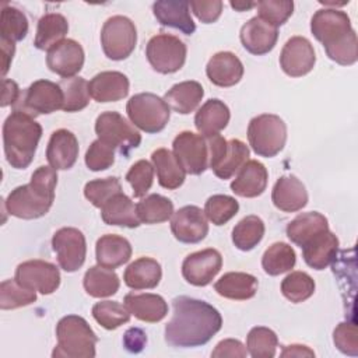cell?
Instances as JSON below:
<instances>
[{"mask_svg": "<svg viewBox=\"0 0 358 358\" xmlns=\"http://www.w3.org/2000/svg\"><path fill=\"white\" fill-rule=\"evenodd\" d=\"M296 255L292 246L285 242H275L266 249L262 257V267L268 275H280L294 268Z\"/></svg>", "mask_w": 358, "mask_h": 358, "instance_id": "obj_39", "label": "cell"}, {"mask_svg": "<svg viewBox=\"0 0 358 358\" xmlns=\"http://www.w3.org/2000/svg\"><path fill=\"white\" fill-rule=\"evenodd\" d=\"M310 31L330 60L341 66L357 62L358 41L347 13L337 8L317 10L310 20Z\"/></svg>", "mask_w": 358, "mask_h": 358, "instance_id": "obj_2", "label": "cell"}, {"mask_svg": "<svg viewBox=\"0 0 358 358\" xmlns=\"http://www.w3.org/2000/svg\"><path fill=\"white\" fill-rule=\"evenodd\" d=\"M130 315L126 305L116 301H101L92 306L94 319L106 330H115L127 323Z\"/></svg>", "mask_w": 358, "mask_h": 358, "instance_id": "obj_44", "label": "cell"}, {"mask_svg": "<svg viewBox=\"0 0 358 358\" xmlns=\"http://www.w3.org/2000/svg\"><path fill=\"white\" fill-rule=\"evenodd\" d=\"M326 229H329L327 218L317 211H309L296 215L287 225V236L292 243L302 248L313 236Z\"/></svg>", "mask_w": 358, "mask_h": 358, "instance_id": "obj_34", "label": "cell"}, {"mask_svg": "<svg viewBox=\"0 0 358 358\" xmlns=\"http://www.w3.org/2000/svg\"><path fill=\"white\" fill-rule=\"evenodd\" d=\"M281 292L288 301L299 303L313 295L315 281L308 273L292 271L282 280Z\"/></svg>", "mask_w": 358, "mask_h": 358, "instance_id": "obj_46", "label": "cell"}, {"mask_svg": "<svg viewBox=\"0 0 358 358\" xmlns=\"http://www.w3.org/2000/svg\"><path fill=\"white\" fill-rule=\"evenodd\" d=\"M278 347L277 334L263 326L250 329L246 337V350L253 358H273Z\"/></svg>", "mask_w": 358, "mask_h": 358, "instance_id": "obj_43", "label": "cell"}, {"mask_svg": "<svg viewBox=\"0 0 358 358\" xmlns=\"http://www.w3.org/2000/svg\"><path fill=\"white\" fill-rule=\"evenodd\" d=\"M22 287L38 291L43 295L53 294L60 285V271L59 268L45 260H27L17 266L15 277Z\"/></svg>", "mask_w": 358, "mask_h": 358, "instance_id": "obj_15", "label": "cell"}, {"mask_svg": "<svg viewBox=\"0 0 358 358\" xmlns=\"http://www.w3.org/2000/svg\"><path fill=\"white\" fill-rule=\"evenodd\" d=\"M0 34L1 39H6L8 42L15 43L18 41H22L28 34L27 15L13 6H4L1 10Z\"/></svg>", "mask_w": 358, "mask_h": 358, "instance_id": "obj_45", "label": "cell"}, {"mask_svg": "<svg viewBox=\"0 0 358 358\" xmlns=\"http://www.w3.org/2000/svg\"><path fill=\"white\" fill-rule=\"evenodd\" d=\"M186 45L171 34L152 36L145 48L148 63L161 74H172L180 70L186 62Z\"/></svg>", "mask_w": 358, "mask_h": 358, "instance_id": "obj_12", "label": "cell"}, {"mask_svg": "<svg viewBox=\"0 0 358 358\" xmlns=\"http://www.w3.org/2000/svg\"><path fill=\"white\" fill-rule=\"evenodd\" d=\"M162 277L161 264L151 257H138L127 266L123 274L124 284L131 289L155 288Z\"/></svg>", "mask_w": 358, "mask_h": 358, "instance_id": "obj_31", "label": "cell"}, {"mask_svg": "<svg viewBox=\"0 0 358 358\" xmlns=\"http://www.w3.org/2000/svg\"><path fill=\"white\" fill-rule=\"evenodd\" d=\"M229 108L217 98L206 101L196 112L194 126L203 136L220 134L229 123Z\"/></svg>", "mask_w": 358, "mask_h": 358, "instance_id": "obj_29", "label": "cell"}, {"mask_svg": "<svg viewBox=\"0 0 358 358\" xmlns=\"http://www.w3.org/2000/svg\"><path fill=\"white\" fill-rule=\"evenodd\" d=\"M204 90L197 81H182L171 87L164 95V101L171 109L180 115L193 112L201 102Z\"/></svg>", "mask_w": 358, "mask_h": 358, "instance_id": "obj_35", "label": "cell"}, {"mask_svg": "<svg viewBox=\"0 0 358 358\" xmlns=\"http://www.w3.org/2000/svg\"><path fill=\"white\" fill-rule=\"evenodd\" d=\"M222 267V256L217 249L208 248L186 256L182 263L183 278L196 287L208 285Z\"/></svg>", "mask_w": 358, "mask_h": 358, "instance_id": "obj_16", "label": "cell"}, {"mask_svg": "<svg viewBox=\"0 0 358 358\" xmlns=\"http://www.w3.org/2000/svg\"><path fill=\"white\" fill-rule=\"evenodd\" d=\"M257 278L249 273L231 271L224 274L215 284L214 289L218 295L234 299V301H246L256 295L257 291Z\"/></svg>", "mask_w": 358, "mask_h": 358, "instance_id": "obj_32", "label": "cell"}, {"mask_svg": "<svg viewBox=\"0 0 358 358\" xmlns=\"http://www.w3.org/2000/svg\"><path fill=\"white\" fill-rule=\"evenodd\" d=\"M172 319L165 326V341L172 347L204 345L221 330L220 312L204 301L180 295L172 299Z\"/></svg>", "mask_w": 358, "mask_h": 358, "instance_id": "obj_1", "label": "cell"}, {"mask_svg": "<svg viewBox=\"0 0 358 358\" xmlns=\"http://www.w3.org/2000/svg\"><path fill=\"white\" fill-rule=\"evenodd\" d=\"M333 341L336 347L347 355H358V331L354 322L340 323L333 331Z\"/></svg>", "mask_w": 358, "mask_h": 358, "instance_id": "obj_53", "label": "cell"}, {"mask_svg": "<svg viewBox=\"0 0 358 358\" xmlns=\"http://www.w3.org/2000/svg\"><path fill=\"white\" fill-rule=\"evenodd\" d=\"M207 137L210 145V169H213L217 178L222 180L232 178L249 161V148L243 141L238 138L227 141L221 134Z\"/></svg>", "mask_w": 358, "mask_h": 358, "instance_id": "obj_9", "label": "cell"}, {"mask_svg": "<svg viewBox=\"0 0 358 358\" xmlns=\"http://www.w3.org/2000/svg\"><path fill=\"white\" fill-rule=\"evenodd\" d=\"M57 84L63 91L64 112H78L87 108V105L90 103L91 95L88 91V83L83 77L63 78Z\"/></svg>", "mask_w": 358, "mask_h": 358, "instance_id": "obj_42", "label": "cell"}, {"mask_svg": "<svg viewBox=\"0 0 358 358\" xmlns=\"http://www.w3.org/2000/svg\"><path fill=\"white\" fill-rule=\"evenodd\" d=\"M189 6L194 15L204 24L215 22L222 11V1L221 0H211V1H201V0H192Z\"/></svg>", "mask_w": 358, "mask_h": 358, "instance_id": "obj_54", "label": "cell"}, {"mask_svg": "<svg viewBox=\"0 0 358 358\" xmlns=\"http://www.w3.org/2000/svg\"><path fill=\"white\" fill-rule=\"evenodd\" d=\"M246 355H248L246 347L239 340H235V338H225L220 341L211 352V357L214 358H225V357L243 358Z\"/></svg>", "mask_w": 358, "mask_h": 358, "instance_id": "obj_55", "label": "cell"}, {"mask_svg": "<svg viewBox=\"0 0 358 358\" xmlns=\"http://www.w3.org/2000/svg\"><path fill=\"white\" fill-rule=\"evenodd\" d=\"M57 345L53 357L94 358L98 337L88 322L78 315H67L56 324Z\"/></svg>", "mask_w": 358, "mask_h": 358, "instance_id": "obj_5", "label": "cell"}, {"mask_svg": "<svg viewBox=\"0 0 358 358\" xmlns=\"http://www.w3.org/2000/svg\"><path fill=\"white\" fill-rule=\"evenodd\" d=\"M137 43L134 22L124 15H113L103 22L101 29V45L105 56L110 60L127 59Z\"/></svg>", "mask_w": 358, "mask_h": 358, "instance_id": "obj_11", "label": "cell"}, {"mask_svg": "<svg viewBox=\"0 0 358 358\" xmlns=\"http://www.w3.org/2000/svg\"><path fill=\"white\" fill-rule=\"evenodd\" d=\"M63 102L64 96L59 84L49 80H38L21 91L17 102L13 105V110L35 117L63 109Z\"/></svg>", "mask_w": 358, "mask_h": 358, "instance_id": "obj_8", "label": "cell"}, {"mask_svg": "<svg viewBox=\"0 0 358 358\" xmlns=\"http://www.w3.org/2000/svg\"><path fill=\"white\" fill-rule=\"evenodd\" d=\"M232 8H235L236 11H248L253 7H256V1H231L229 3Z\"/></svg>", "mask_w": 358, "mask_h": 358, "instance_id": "obj_60", "label": "cell"}, {"mask_svg": "<svg viewBox=\"0 0 358 358\" xmlns=\"http://www.w3.org/2000/svg\"><path fill=\"white\" fill-rule=\"evenodd\" d=\"M278 39V28L263 21L260 17H253L241 28V42L243 48L256 56L271 52Z\"/></svg>", "mask_w": 358, "mask_h": 358, "instance_id": "obj_20", "label": "cell"}, {"mask_svg": "<svg viewBox=\"0 0 358 358\" xmlns=\"http://www.w3.org/2000/svg\"><path fill=\"white\" fill-rule=\"evenodd\" d=\"M124 305L134 317L141 322L155 323L162 320L168 313V305L161 295L157 294H134L124 295Z\"/></svg>", "mask_w": 358, "mask_h": 358, "instance_id": "obj_30", "label": "cell"}, {"mask_svg": "<svg viewBox=\"0 0 358 358\" xmlns=\"http://www.w3.org/2000/svg\"><path fill=\"white\" fill-rule=\"evenodd\" d=\"M126 180L130 183L134 197L145 196L154 182V165L145 159L137 161L126 173Z\"/></svg>", "mask_w": 358, "mask_h": 358, "instance_id": "obj_51", "label": "cell"}, {"mask_svg": "<svg viewBox=\"0 0 358 358\" xmlns=\"http://www.w3.org/2000/svg\"><path fill=\"white\" fill-rule=\"evenodd\" d=\"M239 203L227 194H214L204 204V214L214 225H224L236 215Z\"/></svg>", "mask_w": 358, "mask_h": 358, "instance_id": "obj_48", "label": "cell"}, {"mask_svg": "<svg viewBox=\"0 0 358 358\" xmlns=\"http://www.w3.org/2000/svg\"><path fill=\"white\" fill-rule=\"evenodd\" d=\"M147 344V334L140 327H130L123 336V345L129 352H140Z\"/></svg>", "mask_w": 358, "mask_h": 358, "instance_id": "obj_56", "label": "cell"}, {"mask_svg": "<svg viewBox=\"0 0 358 358\" xmlns=\"http://www.w3.org/2000/svg\"><path fill=\"white\" fill-rule=\"evenodd\" d=\"M129 78L120 71H102L88 83L90 95L96 102H116L127 96Z\"/></svg>", "mask_w": 358, "mask_h": 358, "instance_id": "obj_25", "label": "cell"}, {"mask_svg": "<svg viewBox=\"0 0 358 358\" xmlns=\"http://www.w3.org/2000/svg\"><path fill=\"white\" fill-rule=\"evenodd\" d=\"M57 173L52 166H39L29 183L15 187L7 196L4 206L8 214L22 218H41L50 210L55 200Z\"/></svg>", "mask_w": 358, "mask_h": 358, "instance_id": "obj_3", "label": "cell"}, {"mask_svg": "<svg viewBox=\"0 0 358 358\" xmlns=\"http://www.w3.org/2000/svg\"><path fill=\"white\" fill-rule=\"evenodd\" d=\"M126 112L130 122L145 133L164 130L171 116V108L164 98L151 92L133 95L127 101Z\"/></svg>", "mask_w": 358, "mask_h": 358, "instance_id": "obj_7", "label": "cell"}, {"mask_svg": "<svg viewBox=\"0 0 358 358\" xmlns=\"http://www.w3.org/2000/svg\"><path fill=\"white\" fill-rule=\"evenodd\" d=\"M83 285L85 292L94 298H105L117 292L120 287V281L117 274L102 266L90 267L83 280Z\"/></svg>", "mask_w": 358, "mask_h": 358, "instance_id": "obj_38", "label": "cell"}, {"mask_svg": "<svg viewBox=\"0 0 358 358\" xmlns=\"http://www.w3.org/2000/svg\"><path fill=\"white\" fill-rule=\"evenodd\" d=\"M95 256L99 266L115 270L130 260L131 245L123 236L106 234L96 241Z\"/></svg>", "mask_w": 358, "mask_h": 358, "instance_id": "obj_28", "label": "cell"}, {"mask_svg": "<svg viewBox=\"0 0 358 358\" xmlns=\"http://www.w3.org/2000/svg\"><path fill=\"white\" fill-rule=\"evenodd\" d=\"M21 91L18 88V84L13 80L3 78V94H1V106H8L14 105L20 96Z\"/></svg>", "mask_w": 358, "mask_h": 358, "instance_id": "obj_57", "label": "cell"}, {"mask_svg": "<svg viewBox=\"0 0 358 358\" xmlns=\"http://www.w3.org/2000/svg\"><path fill=\"white\" fill-rule=\"evenodd\" d=\"M0 43H1V64H3L1 76L4 77L10 69V63L13 60V56L15 52V45H14V42H8L6 39H0Z\"/></svg>", "mask_w": 358, "mask_h": 358, "instance_id": "obj_58", "label": "cell"}, {"mask_svg": "<svg viewBox=\"0 0 358 358\" xmlns=\"http://www.w3.org/2000/svg\"><path fill=\"white\" fill-rule=\"evenodd\" d=\"M52 246L57 256L59 266L67 271H77L85 262L87 242L84 234L73 227H64L55 232Z\"/></svg>", "mask_w": 358, "mask_h": 358, "instance_id": "obj_14", "label": "cell"}, {"mask_svg": "<svg viewBox=\"0 0 358 358\" xmlns=\"http://www.w3.org/2000/svg\"><path fill=\"white\" fill-rule=\"evenodd\" d=\"M282 358H287V357H296V358H301V357H315V352L313 350H310L309 347L306 345H302V344H291V345H285L280 354Z\"/></svg>", "mask_w": 358, "mask_h": 358, "instance_id": "obj_59", "label": "cell"}, {"mask_svg": "<svg viewBox=\"0 0 358 358\" xmlns=\"http://www.w3.org/2000/svg\"><path fill=\"white\" fill-rule=\"evenodd\" d=\"M77 157V137L66 129H59L53 131L46 148V159L49 165L56 171H66L76 164Z\"/></svg>", "mask_w": 358, "mask_h": 358, "instance_id": "obj_21", "label": "cell"}, {"mask_svg": "<svg viewBox=\"0 0 358 358\" xmlns=\"http://www.w3.org/2000/svg\"><path fill=\"white\" fill-rule=\"evenodd\" d=\"M301 249L302 257L309 267L323 270L336 262L338 253V239L331 231L326 229L313 236Z\"/></svg>", "mask_w": 358, "mask_h": 358, "instance_id": "obj_23", "label": "cell"}, {"mask_svg": "<svg viewBox=\"0 0 358 358\" xmlns=\"http://www.w3.org/2000/svg\"><path fill=\"white\" fill-rule=\"evenodd\" d=\"M42 126L29 115L13 110L3 124V144L7 162L15 169H25L34 159Z\"/></svg>", "mask_w": 358, "mask_h": 358, "instance_id": "obj_4", "label": "cell"}, {"mask_svg": "<svg viewBox=\"0 0 358 358\" xmlns=\"http://www.w3.org/2000/svg\"><path fill=\"white\" fill-rule=\"evenodd\" d=\"M136 211L140 222L159 224L168 221L173 211V203L161 194H150L136 204Z\"/></svg>", "mask_w": 358, "mask_h": 358, "instance_id": "obj_40", "label": "cell"}, {"mask_svg": "<svg viewBox=\"0 0 358 358\" xmlns=\"http://www.w3.org/2000/svg\"><path fill=\"white\" fill-rule=\"evenodd\" d=\"M95 133L99 140L129 157L130 151L141 143V134L119 112L101 113L95 120Z\"/></svg>", "mask_w": 358, "mask_h": 358, "instance_id": "obj_10", "label": "cell"}, {"mask_svg": "<svg viewBox=\"0 0 358 358\" xmlns=\"http://www.w3.org/2000/svg\"><path fill=\"white\" fill-rule=\"evenodd\" d=\"M273 204L284 213H295L308 204L305 185L294 175H284L273 186Z\"/></svg>", "mask_w": 358, "mask_h": 358, "instance_id": "obj_22", "label": "cell"}, {"mask_svg": "<svg viewBox=\"0 0 358 358\" xmlns=\"http://www.w3.org/2000/svg\"><path fill=\"white\" fill-rule=\"evenodd\" d=\"M120 192H122V185L119 178L116 176L90 180L84 187L85 199L98 208H101L108 200H110L115 194Z\"/></svg>", "mask_w": 358, "mask_h": 358, "instance_id": "obj_49", "label": "cell"}, {"mask_svg": "<svg viewBox=\"0 0 358 358\" xmlns=\"http://www.w3.org/2000/svg\"><path fill=\"white\" fill-rule=\"evenodd\" d=\"M115 162V148L96 138L85 152V165L88 169L98 172L110 168Z\"/></svg>", "mask_w": 358, "mask_h": 358, "instance_id": "obj_52", "label": "cell"}, {"mask_svg": "<svg viewBox=\"0 0 358 358\" xmlns=\"http://www.w3.org/2000/svg\"><path fill=\"white\" fill-rule=\"evenodd\" d=\"M46 64L50 71L63 78L74 77L84 64L83 46L74 39H63L48 50Z\"/></svg>", "mask_w": 358, "mask_h": 358, "instance_id": "obj_19", "label": "cell"}, {"mask_svg": "<svg viewBox=\"0 0 358 358\" xmlns=\"http://www.w3.org/2000/svg\"><path fill=\"white\" fill-rule=\"evenodd\" d=\"M69 32V22L64 15L59 13H49L38 21L34 45L39 50H49L62 42Z\"/></svg>", "mask_w": 358, "mask_h": 358, "instance_id": "obj_37", "label": "cell"}, {"mask_svg": "<svg viewBox=\"0 0 358 358\" xmlns=\"http://www.w3.org/2000/svg\"><path fill=\"white\" fill-rule=\"evenodd\" d=\"M206 74L218 87H232L243 76V64L232 52H218L207 63Z\"/></svg>", "mask_w": 358, "mask_h": 358, "instance_id": "obj_26", "label": "cell"}, {"mask_svg": "<svg viewBox=\"0 0 358 358\" xmlns=\"http://www.w3.org/2000/svg\"><path fill=\"white\" fill-rule=\"evenodd\" d=\"M36 301V291L22 287L15 278L4 280L0 284V308L3 310L17 309Z\"/></svg>", "mask_w": 358, "mask_h": 358, "instance_id": "obj_47", "label": "cell"}, {"mask_svg": "<svg viewBox=\"0 0 358 358\" xmlns=\"http://www.w3.org/2000/svg\"><path fill=\"white\" fill-rule=\"evenodd\" d=\"M173 155L186 173L201 175L210 168L208 137L193 131L179 133L172 143Z\"/></svg>", "mask_w": 358, "mask_h": 358, "instance_id": "obj_13", "label": "cell"}, {"mask_svg": "<svg viewBox=\"0 0 358 358\" xmlns=\"http://www.w3.org/2000/svg\"><path fill=\"white\" fill-rule=\"evenodd\" d=\"M316 63V55L312 43L303 36L289 38L280 55V66L289 77H302L308 74Z\"/></svg>", "mask_w": 358, "mask_h": 358, "instance_id": "obj_18", "label": "cell"}, {"mask_svg": "<svg viewBox=\"0 0 358 358\" xmlns=\"http://www.w3.org/2000/svg\"><path fill=\"white\" fill-rule=\"evenodd\" d=\"M101 217L108 225L124 228H137L140 225L136 206L123 192L115 194L101 207Z\"/></svg>", "mask_w": 358, "mask_h": 358, "instance_id": "obj_33", "label": "cell"}, {"mask_svg": "<svg viewBox=\"0 0 358 358\" xmlns=\"http://www.w3.org/2000/svg\"><path fill=\"white\" fill-rule=\"evenodd\" d=\"M257 17L278 28L292 15L294 3L289 0H262L257 1Z\"/></svg>", "mask_w": 358, "mask_h": 358, "instance_id": "obj_50", "label": "cell"}, {"mask_svg": "<svg viewBox=\"0 0 358 358\" xmlns=\"http://www.w3.org/2000/svg\"><path fill=\"white\" fill-rule=\"evenodd\" d=\"M264 236V222L257 215H248L242 218L232 229L234 245L243 252L252 250L260 243Z\"/></svg>", "mask_w": 358, "mask_h": 358, "instance_id": "obj_41", "label": "cell"}, {"mask_svg": "<svg viewBox=\"0 0 358 358\" xmlns=\"http://www.w3.org/2000/svg\"><path fill=\"white\" fill-rule=\"evenodd\" d=\"M248 140L259 157L271 158L277 155L287 141V124L271 113L255 116L248 126Z\"/></svg>", "mask_w": 358, "mask_h": 358, "instance_id": "obj_6", "label": "cell"}, {"mask_svg": "<svg viewBox=\"0 0 358 358\" xmlns=\"http://www.w3.org/2000/svg\"><path fill=\"white\" fill-rule=\"evenodd\" d=\"M171 231L182 243H197L208 234L207 217L197 206H185L172 214Z\"/></svg>", "mask_w": 358, "mask_h": 358, "instance_id": "obj_17", "label": "cell"}, {"mask_svg": "<svg viewBox=\"0 0 358 358\" xmlns=\"http://www.w3.org/2000/svg\"><path fill=\"white\" fill-rule=\"evenodd\" d=\"M268 172L266 166L255 159H249L239 171L236 178L231 183V189L241 197H257L267 186Z\"/></svg>", "mask_w": 358, "mask_h": 358, "instance_id": "obj_27", "label": "cell"}, {"mask_svg": "<svg viewBox=\"0 0 358 358\" xmlns=\"http://www.w3.org/2000/svg\"><path fill=\"white\" fill-rule=\"evenodd\" d=\"M152 13L157 21L164 27L179 29L185 35L196 31V24L190 15L189 1L185 0H162L152 4Z\"/></svg>", "mask_w": 358, "mask_h": 358, "instance_id": "obj_24", "label": "cell"}, {"mask_svg": "<svg viewBox=\"0 0 358 358\" xmlns=\"http://www.w3.org/2000/svg\"><path fill=\"white\" fill-rule=\"evenodd\" d=\"M151 161L154 169L157 171L158 183L162 187L173 190L183 185L186 172L179 165L172 151H169L168 148H158L151 154Z\"/></svg>", "mask_w": 358, "mask_h": 358, "instance_id": "obj_36", "label": "cell"}]
</instances>
